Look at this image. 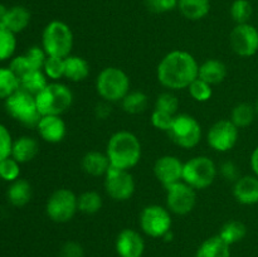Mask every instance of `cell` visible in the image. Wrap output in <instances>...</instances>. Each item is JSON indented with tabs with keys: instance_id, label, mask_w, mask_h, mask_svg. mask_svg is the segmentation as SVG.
<instances>
[{
	"instance_id": "6da1fadb",
	"label": "cell",
	"mask_w": 258,
	"mask_h": 257,
	"mask_svg": "<svg viewBox=\"0 0 258 257\" xmlns=\"http://www.w3.org/2000/svg\"><path fill=\"white\" fill-rule=\"evenodd\" d=\"M199 63L186 50L174 49L166 53L156 67L159 83L169 91L188 88L198 78Z\"/></svg>"
},
{
	"instance_id": "7a4b0ae2",
	"label": "cell",
	"mask_w": 258,
	"mask_h": 257,
	"mask_svg": "<svg viewBox=\"0 0 258 257\" xmlns=\"http://www.w3.org/2000/svg\"><path fill=\"white\" fill-rule=\"evenodd\" d=\"M105 153L107 154L111 166L130 170L140 161L143 149L135 134L127 130H120L108 139Z\"/></svg>"
},
{
	"instance_id": "3957f363",
	"label": "cell",
	"mask_w": 258,
	"mask_h": 257,
	"mask_svg": "<svg viewBox=\"0 0 258 257\" xmlns=\"http://www.w3.org/2000/svg\"><path fill=\"white\" fill-rule=\"evenodd\" d=\"M73 42L72 29L62 20H52L43 29L42 48L49 57L66 58L71 55Z\"/></svg>"
},
{
	"instance_id": "277c9868",
	"label": "cell",
	"mask_w": 258,
	"mask_h": 257,
	"mask_svg": "<svg viewBox=\"0 0 258 257\" xmlns=\"http://www.w3.org/2000/svg\"><path fill=\"white\" fill-rule=\"evenodd\" d=\"M96 91L103 101L121 102L130 92V77L118 67H105L96 78Z\"/></svg>"
},
{
	"instance_id": "5b68a950",
	"label": "cell",
	"mask_w": 258,
	"mask_h": 257,
	"mask_svg": "<svg viewBox=\"0 0 258 257\" xmlns=\"http://www.w3.org/2000/svg\"><path fill=\"white\" fill-rule=\"evenodd\" d=\"M34 97L42 116H62L73 103L72 91L67 85L60 82H49L44 90Z\"/></svg>"
},
{
	"instance_id": "8992f818",
	"label": "cell",
	"mask_w": 258,
	"mask_h": 257,
	"mask_svg": "<svg viewBox=\"0 0 258 257\" xmlns=\"http://www.w3.org/2000/svg\"><path fill=\"white\" fill-rule=\"evenodd\" d=\"M218 174L216 163L209 156H193L184 163L183 181L196 190H202L214 183Z\"/></svg>"
},
{
	"instance_id": "52a82bcc",
	"label": "cell",
	"mask_w": 258,
	"mask_h": 257,
	"mask_svg": "<svg viewBox=\"0 0 258 257\" xmlns=\"http://www.w3.org/2000/svg\"><path fill=\"white\" fill-rule=\"evenodd\" d=\"M5 108L14 120L27 127H37L42 117L34 96L22 88L5 100Z\"/></svg>"
},
{
	"instance_id": "ba28073f",
	"label": "cell",
	"mask_w": 258,
	"mask_h": 257,
	"mask_svg": "<svg viewBox=\"0 0 258 257\" xmlns=\"http://www.w3.org/2000/svg\"><path fill=\"white\" fill-rule=\"evenodd\" d=\"M78 212V196L67 188L55 189L47 199L45 213L55 223H67Z\"/></svg>"
},
{
	"instance_id": "9c48e42d",
	"label": "cell",
	"mask_w": 258,
	"mask_h": 257,
	"mask_svg": "<svg viewBox=\"0 0 258 257\" xmlns=\"http://www.w3.org/2000/svg\"><path fill=\"white\" fill-rule=\"evenodd\" d=\"M170 140L183 149H193L202 140V126L194 116L179 113L174 117L173 126L168 131Z\"/></svg>"
},
{
	"instance_id": "30bf717a",
	"label": "cell",
	"mask_w": 258,
	"mask_h": 257,
	"mask_svg": "<svg viewBox=\"0 0 258 257\" xmlns=\"http://www.w3.org/2000/svg\"><path fill=\"white\" fill-rule=\"evenodd\" d=\"M141 231L153 238H163L171 231V213L166 207L159 204H149L141 211L139 217Z\"/></svg>"
},
{
	"instance_id": "8fae6325",
	"label": "cell",
	"mask_w": 258,
	"mask_h": 257,
	"mask_svg": "<svg viewBox=\"0 0 258 257\" xmlns=\"http://www.w3.org/2000/svg\"><path fill=\"white\" fill-rule=\"evenodd\" d=\"M103 178L106 194L113 201L126 202L135 193L136 183L130 170L110 166Z\"/></svg>"
},
{
	"instance_id": "7c38bea8",
	"label": "cell",
	"mask_w": 258,
	"mask_h": 257,
	"mask_svg": "<svg viewBox=\"0 0 258 257\" xmlns=\"http://www.w3.org/2000/svg\"><path fill=\"white\" fill-rule=\"evenodd\" d=\"M166 208L176 216H186L197 204V190L185 181L166 186Z\"/></svg>"
},
{
	"instance_id": "4fadbf2b",
	"label": "cell",
	"mask_w": 258,
	"mask_h": 257,
	"mask_svg": "<svg viewBox=\"0 0 258 257\" xmlns=\"http://www.w3.org/2000/svg\"><path fill=\"white\" fill-rule=\"evenodd\" d=\"M239 128L231 120H218L207 133V143L218 153H227L236 146L238 141Z\"/></svg>"
},
{
	"instance_id": "5bb4252c",
	"label": "cell",
	"mask_w": 258,
	"mask_h": 257,
	"mask_svg": "<svg viewBox=\"0 0 258 257\" xmlns=\"http://www.w3.org/2000/svg\"><path fill=\"white\" fill-rule=\"evenodd\" d=\"M229 44L239 57H252L258 52V29L249 23L236 24L229 34Z\"/></svg>"
},
{
	"instance_id": "9a60e30c",
	"label": "cell",
	"mask_w": 258,
	"mask_h": 257,
	"mask_svg": "<svg viewBox=\"0 0 258 257\" xmlns=\"http://www.w3.org/2000/svg\"><path fill=\"white\" fill-rule=\"evenodd\" d=\"M184 163L175 155H163L154 163L153 171L164 188L183 180Z\"/></svg>"
},
{
	"instance_id": "2e32d148",
	"label": "cell",
	"mask_w": 258,
	"mask_h": 257,
	"mask_svg": "<svg viewBox=\"0 0 258 257\" xmlns=\"http://www.w3.org/2000/svg\"><path fill=\"white\" fill-rule=\"evenodd\" d=\"M47 57V53L44 52L42 45L40 47L34 45V47H30L24 54L12 58L9 68L18 76V78H20L32 71L43 70Z\"/></svg>"
},
{
	"instance_id": "e0dca14e",
	"label": "cell",
	"mask_w": 258,
	"mask_h": 257,
	"mask_svg": "<svg viewBox=\"0 0 258 257\" xmlns=\"http://www.w3.org/2000/svg\"><path fill=\"white\" fill-rule=\"evenodd\" d=\"M115 248L120 257H143L145 242L138 231L125 228L116 237Z\"/></svg>"
},
{
	"instance_id": "ac0fdd59",
	"label": "cell",
	"mask_w": 258,
	"mask_h": 257,
	"mask_svg": "<svg viewBox=\"0 0 258 257\" xmlns=\"http://www.w3.org/2000/svg\"><path fill=\"white\" fill-rule=\"evenodd\" d=\"M38 134L44 141L49 144H58L67 135V125L62 116H42L37 125Z\"/></svg>"
},
{
	"instance_id": "d6986e66",
	"label": "cell",
	"mask_w": 258,
	"mask_h": 257,
	"mask_svg": "<svg viewBox=\"0 0 258 257\" xmlns=\"http://www.w3.org/2000/svg\"><path fill=\"white\" fill-rule=\"evenodd\" d=\"M232 194L239 204L254 206L258 204V176L242 175L233 183Z\"/></svg>"
},
{
	"instance_id": "ffe728a7",
	"label": "cell",
	"mask_w": 258,
	"mask_h": 257,
	"mask_svg": "<svg viewBox=\"0 0 258 257\" xmlns=\"http://www.w3.org/2000/svg\"><path fill=\"white\" fill-rule=\"evenodd\" d=\"M227 73H228V70H227L226 63L222 62L221 59L209 58V59L204 60L202 65H199L198 78L209 83L211 86H216L226 80Z\"/></svg>"
},
{
	"instance_id": "44dd1931",
	"label": "cell",
	"mask_w": 258,
	"mask_h": 257,
	"mask_svg": "<svg viewBox=\"0 0 258 257\" xmlns=\"http://www.w3.org/2000/svg\"><path fill=\"white\" fill-rule=\"evenodd\" d=\"M39 153V143L32 136H20L13 141L12 158L19 164L29 163Z\"/></svg>"
},
{
	"instance_id": "7402d4cb",
	"label": "cell",
	"mask_w": 258,
	"mask_h": 257,
	"mask_svg": "<svg viewBox=\"0 0 258 257\" xmlns=\"http://www.w3.org/2000/svg\"><path fill=\"white\" fill-rule=\"evenodd\" d=\"M81 166H82V170L88 175L105 176V174L110 169L111 164L107 154L92 150L83 155L82 160H81Z\"/></svg>"
},
{
	"instance_id": "603a6c76",
	"label": "cell",
	"mask_w": 258,
	"mask_h": 257,
	"mask_svg": "<svg viewBox=\"0 0 258 257\" xmlns=\"http://www.w3.org/2000/svg\"><path fill=\"white\" fill-rule=\"evenodd\" d=\"M90 63L80 55L64 58V78L71 82H82L90 76Z\"/></svg>"
},
{
	"instance_id": "cb8c5ba5",
	"label": "cell",
	"mask_w": 258,
	"mask_h": 257,
	"mask_svg": "<svg viewBox=\"0 0 258 257\" xmlns=\"http://www.w3.org/2000/svg\"><path fill=\"white\" fill-rule=\"evenodd\" d=\"M178 9L191 22L204 19L211 12V0H178Z\"/></svg>"
},
{
	"instance_id": "d4e9b609",
	"label": "cell",
	"mask_w": 258,
	"mask_h": 257,
	"mask_svg": "<svg viewBox=\"0 0 258 257\" xmlns=\"http://www.w3.org/2000/svg\"><path fill=\"white\" fill-rule=\"evenodd\" d=\"M196 257H231V246L218 234L212 236L202 242L197 249Z\"/></svg>"
},
{
	"instance_id": "484cf974",
	"label": "cell",
	"mask_w": 258,
	"mask_h": 257,
	"mask_svg": "<svg viewBox=\"0 0 258 257\" xmlns=\"http://www.w3.org/2000/svg\"><path fill=\"white\" fill-rule=\"evenodd\" d=\"M8 201L14 207H24L32 199V185L25 179H17L12 181L8 188Z\"/></svg>"
},
{
	"instance_id": "4316f807",
	"label": "cell",
	"mask_w": 258,
	"mask_h": 257,
	"mask_svg": "<svg viewBox=\"0 0 258 257\" xmlns=\"http://www.w3.org/2000/svg\"><path fill=\"white\" fill-rule=\"evenodd\" d=\"M30 23V12L25 7L22 5H15L8 9L7 22H5V29L10 30L12 33L23 32L27 29Z\"/></svg>"
},
{
	"instance_id": "83f0119b",
	"label": "cell",
	"mask_w": 258,
	"mask_h": 257,
	"mask_svg": "<svg viewBox=\"0 0 258 257\" xmlns=\"http://www.w3.org/2000/svg\"><path fill=\"white\" fill-rule=\"evenodd\" d=\"M149 98L143 91H130L125 97L121 100V107L126 113L139 115L148 108Z\"/></svg>"
},
{
	"instance_id": "f1b7e54d",
	"label": "cell",
	"mask_w": 258,
	"mask_h": 257,
	"mask_svg": "<svg viewBox=\"0 0 258 257\" xmlns=\"http://www.w3.org/2000/svg\"><path fill=\"white\" fill-rule=\"evenodd\" d=\"M20 81V88L24 91H27L28 93L33 96H37L40 91H43L45 88V86L48 85V77L45 76V73L43 72V70L38 71H32V72L27 73L23 77L19 78Z\"/></svg>"
},
{
	"instance_id": "f546056e",
	"label": "cell",
	"mask_w": 258,
	"mask_h": 257,
	"mask_svg": "<svg viewBox=\"0 0 258 257\" xmlns=\"http://www.w3.org/2000/svg\"><path fill=\"white\" fill-rule=\"evenodd\" d=\"M246 234H247L246 224L241 221L232 219V221L226 222V223L222 226L218 236L221 237L227 244L232 246V244L238 243L239 241H242V239L246 237Z\"/></svg>"
},
{
	"instance_id": "4dcf8cb0",
	"label": "cell",
	"mask_w": 258,
	"mask_h": 257,
	"mask_svg": "<svg viewBox=\"0 0 258 257\" xmlns=\"http://www.w3.org/2000/svg\"><path fill=\"white\" fill-rule=\"evenodd\" d=\"M256 115L257 113L253 105H251L248 102H241L233 107L229 120L238 128H244L248 127L253 122Z\"/></svg>"
},
{
	"instance_id": "1f68e13d",
	"label": "cell",
	"mask_w": 258,
	"mask_h": 257,
	"mask_svg": "<svg viewBox=\"0 0 258 257\" xmlns=\"http://www.w3.org/2000/svg\"><path fill=\"white\" fill-rule=\"evenodd\" d=\"M103 199L96 190H86L78 196V211L83 214H96L101 211Z\"/></svg>"
},
{
	"instance_id": "d6a6232c",
	"label": "cell",
	"mask_w": 258,
	"mask_h": 257,
	"mask_svg": "<svg viewBox=\"0 0 258 257\" xmlns=\"http://www.w3.org/2000/svg\"><path fill=\"white\" fill-rule=\"evenodd\" d=\"M19 88L20 81L18 76L9 67L0 68V100H7Z\"/></svg>"
},
{
	"instance_id": "836d02e7",
	"label": "cell",
	"mask_w": 258,
	"mask_h": 257,
	"mask_svg": "<svg viewBox=\"0 0 258 257\" xmlns=\"http://www.w3.org/2000/svg\"><path fill=\"white\" fill-rule=\"evenodd\" d=\"M229 14L236 24L248 23L253 14V7L249 0H234L229 8Z\"/></svg>"
},
{
	"instance_id": "e575fe53",
	"label": "cell",
	"mask_w": 258,
	"mask_h": 257,
	"mask_svg": "<svg viewBox=\"0 0 258 257\" xmlns=\"http://www.w3.org/2000/svg\"><path fill=\"white\" fill-rule=\"evenodd\" d=\"M15 49H17V38L14 33L0 28V62L12 58Z\"/></svg>"
},
{
	"instance_id": "d590c367",
	"label": "cell",
	"mask_w": 258,
	"mask_h": 257,
	"mask_svg": "<svg viewBox=\"0 0 258 257\" xmlns=\"http://www.w3.org/2000/svg\"><path fill=\"white\" fill-rule=\"evenodd\" d=\"M43 72L52 82H58L64 77V58L49 57L48 55L43 66Z\"/></svg>"
},
{
	"instance_id": "8d00e7d4",
	"label": "cell",
	"mask_w": 258,
	"mask_h": 257,
	"mask_svg": "<svg viewBox=\"0 0 258 257\" xmlns=\"http://www.w3.org/2000/svg\"><path fill=\"white\" fill-rule=\"evenodd\" d=\"M179 105H180V102H179L178 96H176L175 93L171 92V91L161 92L155 100L156 110L164 111V112H168L174 116H175L176 112H178Z\"/></svg>"
},
{
	"instance_id": "74e56055",
	"label": "cell",
	"mask_w": 258,
	"mask_h": 257,
	"mask_svg": "<svg viewBox=\"0 0 258 257\" xmlns=\"http://www.w3.org/2000/svg\"><path fill=\"white\" fill-rule=\"evenodd\" d=\"M189 95L197 102H207L211 100L212 95H213V90L209 83L204 82L201 78H197L196 81L190 83L188 87Z\"/></svg>"
},
{
	"instance_id": "f35d334b",
	"label": "cell",
	"mask_w": 258,
	"mask_h": 257,
	"mask_svg": "<svg viewBox=\"0 0 258 257\" xmlns=\"http://www.w3.org/2000/svg\"><path fill=\"white\" fill-rule=\"evenodd\" d=\"M20 164L12 156L0 161V178L5 181H14L19 179Z\"/></svg>"
},
{
	"instance_id": "ab89813d",
	"label": "cell",
	"mask_w": 258,
	"mask_h": 257,
	"mask_svg": "<svg viewBox=\"0 0 258 257\" xmlns=\"http://www.w3.org/2000/svg\"><path fill=\"white\" fill-rule=\"evenodd\" d=\"M174 117H175L174 115H170V113L168 112H164V111L154 108V111L151 112L150 121H151V125H153L155 128L168 133V131L171 128V126H173Z\"/></svg>"
},
{
	"instance_id": "60d3db41",
	"label": "cell",
	"mask_w": 258,
	"mask_h": 257,
	"mask_svg": "<svg viewBox=\"0 0 258 257\" xmlns=\"http://www.w3.org/2000/svg\"><path fill=\"white\" fill-rule=\"evenodd\" d=\"M146 9L155 14H163L178 8V0H144Z\"/></svg>"
},
{
	"instance_id": "b9f144b4",
	"label": "cell",
	"mask_w": 258,
	"mask_h": 257,
	"mask_svg": "<svg viewBox=\"0 0 258 257\" xmlns=\"http://www.w3.org/2000/svg\"><path fill=\"white\" fill-rule=\"evenodd\" d=\"M13 141L14 140H13L7 126L0 123V161L12 155Z\"/></svg>"
},
{
	"instance_id": "7bdbcfd3",
	"label": "cell",
	"mask_w": 258,
	"mask_h": 257,
	"mask_svg": "<svg viewBox=\"0 0 258 257\" xmlns=\"http://www.w3.org/2000/svg\"><path fill=\"white\" fill-rule=\"evenodd\" d=\"M85 249L82 244L76 241H67L59 249V257H83Z\"/></svg>"
},
{
	"instance_id": "ee69618b",
	"label": "cell",
	"mask_w": 258,
	"mask_h": 257,
	"mask_svg": "<svg viewBox=\"0 0 258 257\" xmlns=\"http://www.w3.org/2000/svg\"><path fill=\"white\" fill-rule=\"evenodd\" d=\"M219 171H221L222 176H223L227 181H232V183L237 181L242 176L241 173H239L238 166L236 165V163H233V161L231 160L223 161V163L221 164Z\"/></svg>"
},
{
	"instance_id": "f6af8a7d",
	"label": "cell",
	"mask_w": 258,
	"mask_h": 257,
	"mask_svg": "<svg viewBox=\"0 0 258 257\" xmlns=\"http://www.w3.org/2000/svg\"><path fill=\"white\" fill-rule=\"evenodd\" d=\"M110 115H111L110 102H107V101H102V102L96 105L95 116L98 118V120H106Z\"/></svg>"
},
{
	"instance_id": "bcb514c9",
	"label": "cell",
	"mask_w": 258,
	"mask_h": 257,
	"mask_svg": "<svg viewBox=\"0 0 258 257\" xmlns=\"http://www.w3.org/2000/svg\"><path fill=\"white\" fill-rule=\"evenodd\" d=\"M249 165H251V169L254 175L258 176V146H256L254 150L252 151L251 159H249Z\"/></svg>"
},
{
	"instance_id": "7dc6e473",
	"label": "cell",
	"mask_w": 258,
	"mask_h": 257,
	"mask_svg": "<svg viewBox=\"0 0 258 257\" xmlns=\"http://www.w3.org/2000/svg\"><path fill=\"white\" fill-rule=\"evenodd\" d=\"M8 9L5 5L0 4V28L2 29H5V22H7V14H8Z\"/></svg>"
},
{
	"instance_id": "c3c4849f",
	"label": "cell",
	"mask_w": 258,
	"mask_h": 257,
	"mask_svg": "<svg viewBox=\"0 0 258 257\" xmlns=\"http://www.w3.org/2000/svg\"><path fill=\"white\" fill-rule=\"evenodd\" d=\"M254 110H256V113L258 115V98L256 100V103H254Z\"/></svg>"
}]
</instances>
